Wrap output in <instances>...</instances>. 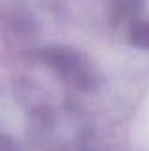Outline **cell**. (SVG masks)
I'll return each instance as SVG.
<instances>
[{
  "mask_svg": "<svg viewBox=\"0 0 149 151\" xmlns=\"http://www.w3.org/2000/svg\"><path fill=\"white\" fill-rule=\"evenodd\" d=\"M47 60L49 63L63 72L67 76H72V77H77V76H84V69H82V63L81 60L75 56L74 53L70 51H63V49H53L51 55H47Z\"/></svg>",
  "mask_w": 149,
  "mask_h": 151,
  "instance_id": "cell-1",
  "label": "cell"
},
{
  "mask_svg": "<svg viewBox=\"0 0 149 151\" xmlns=\"http://www.w3.org/2000/svg\"><path fill=\"white\" fill-rule=\"evenodd\" d=\"M132 39L135 44L139 46H144V47H149V25H137L132 32Z\"/></svg>",
  "mask_w": 149,
  "mask_h": 151,
  "instance_id": "cell-2",
  "label": "cell"
}]
</instances>
